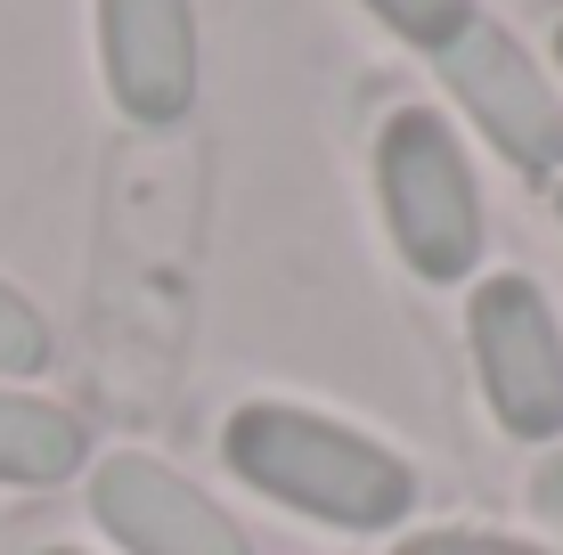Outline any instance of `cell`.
<instances>
[{"label":"cell","mask_w":563,"mask_h":555,"mask_svg":"<svg viewBox=\"0 0 563 555\" xmlns=\"http://www.w3.org/2000/svg\"><path fill=\"white\" fill-rule=\"evenodd\" d=\"M393 555H548V547H522V540H490V531H417Z\"/></svg>","instance_id":"30bf717a"},{"label":"cell","mask_w":563,"mask_h":555,"mask_svg":"<svg viewBox=\"0 0 563 555\" xmlns=\"http://www.w3.org/2000/svg\"><path fill=\"white\" fill-rule=\"evenodd\" d=\"M90 433L74 409L33 392H0V482H66L82 466Z\"/></svg>","instance_id":"52a82bcc"},{"label":"cell","mask_w":563,"mask_h":555,"mask_svg":"<svg viewBox=\"0 0 563 555\" xmlns=\"http://www.w3.org/2000/svg\"><path fill=\"white\" fill-rule=\"evenodd\" d=\"M376 197L384 221H393L409 270L424 278H465L482 254V197H474V171H465L457 140L441 114L400 107L376 140Z\"/></svg>","instance_id":"7a4b0ae2"},{"label":"cell","mask_w":563,"mask_h":555,"mask_svg":"<svg viewBox=\"0 0 563 555\" xmlns=\"http://www.w3.org/2000/svg\"><path fill=\"white\" fill-rule=\"evenodd\" d=\"M90 507H99V523L131 555H254L245 531L229 523L197 482H180L172 466H155V457H140V449H123V457L99 466Z\"/></svg>","instance_id":"8992f818"},{"label":"cell","mask_w":563,"mask_h":555,"mask_svg":"<svg viewBox=\"0 0 563 555\" xmlns=\"http://www.w3.org/2000/svg\"><path fill=\"white\" fill-rule=\"evenodd\" d=\"M539 514L563 531V457H548V466H539Z\"/></svg>","instance_id":"8fae6325"},{"label":"cell","mask_w":563,"mask_h":555,"mask_svg":"<svg viewBox=\"0 0 563 555\" xmlns=\"http://www.w3.org/2000/svg\"><path fill=\"white\" fill-rule=\"evenodd\" d=\"M367 9H376L400 42H417V49H433V57L474 25V0H367Z\"/></svg>","instance_id":"ba28073f"},{"label":"cell","mask_w":563,"mask_h":555,"mask_svg":"<svg viewBox=\"0 0 563 555\" xmlns=\"http://www.w3.org/2000/svg\"><path fill=\"white\" fill-rule=\"evenodd\" d=\"M221 442H229V466H238L254 490L319 514V523H343V531H384V523H400L409 499H417L409 466H400L393 449L360 442L352 425L278 409V400L238 409Z\"/></svg>","instance_id":"6da1fadb"},{"label":"cell","mask_w":563,"mask_h":555,"mask_svg":"<svg viewBox=\"0 0 563 555\" xmlns=\"http://www.w3.org/2000/svg\"><path fill=\"white\" fill-rule=\"evenodd\" d=\"M49 555H74V547H49Z\"/></svg>","instance_id":"5bb4252c"},{"label":"cell","mask_w":563,"mask_h":555,"mask_svg":"<svg viewBox=\"0 0 563 555\" xmlns=\"http://www.w3.org/2000/svg\"><path fill=\"white\" fill-rule=\"evenodd\" d=\"M49 368V319L16 286H0V376H42Z\"/></svg>","instance_id":"9c48e42d"},{"label":"cell","mask_w":563,"mask_h":555,"mask_svg":"<svg viewBox=\"0 0 563 555\" xmlns=\"http://www.w3.org/2000/svg\"><path fill=\"white\" fill-rule=\"evenodd\" d=\"M555 213H563V188H555Z\"/></svg>","instance_id":"7c38bea8"},{"label":"cell","mask_w":563,"mask_h":555,"mask_svg":"<svg viewBox=\"0 0 563 555\" xmlns=\"http://www.w3.org/2000/svg\"><path fill=\"white\" fill-rule=\"evenodd\" d=\"M441 74H450L457 107L482 123V140L515 171H563V99H555L548 74L522 57V42H507L498 25L474 16V25L441 49Z\"/></svg>","instance_id":"277c9868"},{"label":"cell","mask_w":563,"mask_h":555,"mask_svg":"<svg viewBox=\"0 0 563 555\" xmlns=\"http://www.w3.org/2000/svg\"><path fill=\"white\" fill-rule=\"evenodd\" d=\"M99 57L131 123H180L197 107V9L188 0H99Z\"/></svg>","instance_id":"5b68a950"},{"label":"cell","mask_w":563,"mask_h":555,"mask_svg":"<svg viewBox=\"0 0 563 555\" xmlns=\"http://www.w3.org/2000/svg\"><path fill=\"white\" fill-rule=\"evenodd\" d=\"M555 49H563V25H555Z\"/></svg>","instance_id":"4fadbf2b"},{"label":"cell","mask_w":563,"mask_h":555,"mask_svg":"<svg viewBox=\"0 0 563 555\" xmlns=\"http://www.w3.org/2000/svg\"><path fill=\"white\" fill-rule=\"evenodd\" d=\"M474 359L498 425L522 442L563 433V328L531 278H490L474 295Z\"/></svg>","instance_id":"3957f363"}]
</instances>
